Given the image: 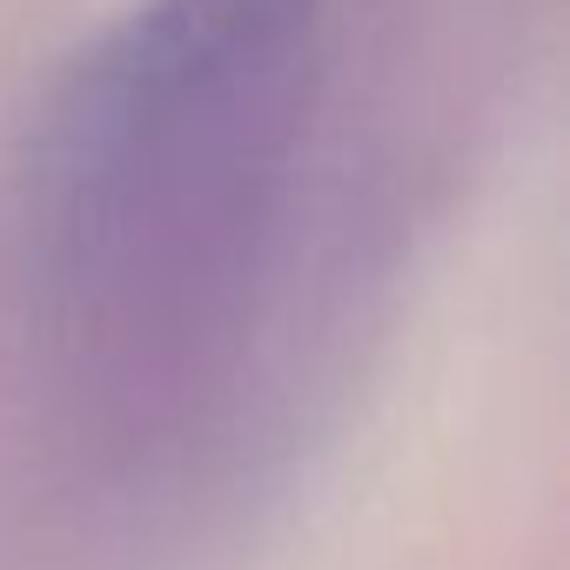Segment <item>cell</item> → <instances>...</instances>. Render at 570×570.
I'll return each instance as SVG.
<instances>
[{
  "label": "cell",
  "instance_id": "obj_1",
  "mask_svg": "<svg viewBox=\"0 0 570 570\" xmlns=\"http://www.w3.org/2000/svg\"><path fill=\"white\" fill-rule=\"evenodd\" d=\"M330 0H135L68 68L41 135L61 275L108 303H188L255 235Z\"/></svg>",
  "mask_w": 570,
  "mask_h": 570
}]
</instances>
